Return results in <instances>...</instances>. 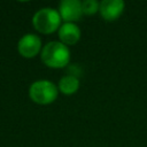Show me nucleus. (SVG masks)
<instances>
[{
	"instance_id": "3",
	"label": "nucleus",
	"mask_w": 147,
	"mask_h": 147,
	"mask_svg": "<svg viewBox=\"0 0 147 147\" xmlns=\"http://www.w3.org/2000/svg\"><path fill=\"white\" fill-rule=\"evenodd\" d=\"M57 87L49 80H37L29 88L30 99L38 105H48L57 98Z\"/></svg>"
},
{
	"instance_id": "6",
	"label": "nucleus",
	"mask_w": 147,
	"mask_h": 147,
	"mask_svg": "<svg viewBox=\"0 0 147 147\" xmlns=\"http://www.w3.org/2000/svg\"><path fill=\"white\" fill-rule=\"evenodd\" d=\"M124 7L122 0H103L100 2L99 11L106 21H115L122 15Z\"/></svg>"
},
{
	"instance_id": "4",
	"label": "nucleus",
	"mask_w": 147,
	"mask_h": 147,
	"mask_svg": "<svg viewBox=\"0 0 147 147\" xmlns=\"http://www.w3.org/2000/svg\"><path fill=\"white\" fill-rule=\"evenodd\" d=\"M17 49L23 57H34L41 49V40L37 34L28 33L18 40Z\"/></svg>"
},
{
	"instance_id": "5",
	"label": "nucleus",
	"mask_w": 147,
	"mask_h": 147,
	"mask_svg": "<svg viewBox=\"0 0 147 147\" xmlns=\"http://www.w3.org/2000/svg\"><path fill=\"white\" fill-rule=\"evenodd\" d=\"M59 13L65 23H74L79 21L83 15L82 2L78 0H63L60 2Z\"/></svg>"
},
{
	"instance_id": "9",
	"label": "nucleus",
	"mask_w": 147,
	"mask_h": 147,
	"mask_svg": "<svg viewBox=\"0 0 147 147\" xmlns=\"http://www.w3.org/2000/svg\"><path fill=\"white\" fill-rule=\"evenodd\" d=\"M82 8H83V14L93 15L100 9V3L95 0H85L84 2H82Z\"/></svg>"
},
{
	"instance_id": "7",
	"label": "nucleus",
	"mask_w": 147,
	"mask_h": 147,
	"mask_svg": "<svg viewBox=\"0 0 147 147\" xmlns=\"http://www.w3.org/2000/svg\"><path fill=\"white\" fill-rule=\"evenodd\" d=\"M59 38L65 46L75 45L80 38V30L75 23H64L59 29Z\"/></svg>"
},
{
	"instance_id": "2",
	"label": "nucleus",
	"mask_w": 147,
	"mask_h": 147,
	"mask_svg": "<svg viewBox=\"0 0 147 147\" xmlns=\"http://www.w3.org/2000/svg\"><path fill=\"white\" fill-rule=\"evenodd\" d=\"M60 13L53 8H42L39 9L32 18V24L41 33H53L60 28L61 23Z\"/></svg>"
},
{
	"instance_id": "1",
	"label": "nucleus",
	"mask_w": 147,
	"mask_h": 147,
	"mask_svg": "<svg viewBox=\"0 0 147 147\" xmlns=\"http://www.w3.org/2000/svg\"><path fill=\"white\" fill-rule=\"evenodd\" d=\"M41 61L49 68H63L70 61V51L61 41H51L41 49Z\"/></svg>"
},
{
	"instance_id": "8",
	"label": "nucleus",
	"mask_w": 147,
	"mask_h": 147,
	"mask_svg": "<svg viewBox=\"0 0 147 147\" xmlns=\"http://www.w3.org/2000/svg\"><path fill=\"white\" fill-rule=\"evenodd\" d=\"M59 88L63 94H67V95L74 94L79 88V80L74 75H67L60 79Z\"/></svg>"
}]
</instances>
